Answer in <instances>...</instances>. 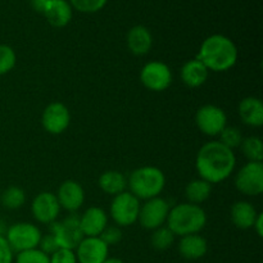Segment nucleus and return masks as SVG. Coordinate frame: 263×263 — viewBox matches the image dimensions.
Wrapping results in <instances>:
<instances>
[{
	"label": "nucleus",
	"instance_id": "obj_18",
	"mask_svg": "<svg viewBox=\"0 0 263 263\" xmlns=\"http://www.w3.org/2000/svg\"><path fill=\"white\" fill-rule=\"evenodd\" d=\"M43 15L46 18L49 25L57 28H62L66 27L71 22L73 9L68 0H50Z\"/></svg>",
	"mask_w": 263,
	"mask_h": 263
},
{
	"label": "nucleus",
	"instance_id": "obj_26",
	"mask_svg": "<svg viewBox=\"0 0 263 263\" xmlns=\"http://www.w3.org/2000/svg\"><path fill=\"white\" fill-rule=\"evenodd\" d=\"M0 200H2L3 207L7 210H18L25 204L26 194L21 187L9 186L3 192Z\"/></svg>",
	"mask_w": 263,
	"mask_h": 263
},
{
	"label": "nucleus",
	"instance_id": "obj_15",
	"mask_svg": "<svg viewBox=\"0 0 263 263\" xmlns=\"http://www.w3.org/2000/svg\"><path fill=\"white\" fill-rule=\"evenodd\" d=\"M59 205L69 213H74L82 207L85 202V190L79 181L66 180L62 182L57 192Z\"/></svg>",
	"mask_w": 263,
	"mask_h": 263
},
{
	"label": "nucleus",
	"instance_id": "obj_14",
	"mask_svg": "<svg viewBox=\"0 0 263 263\" xmlns=\"http://www.w3.org/2000/svg\"><path fill=\"white\" fill-rule=\"evenodd\" d=\"M77 263H104L109 257V247L99 238H84L74 249Z\"/></svg>",
	"mask_w": 263,
	"mask_h": 263
},
{
	"label": "nucleus",
	"instance_id": "obj_5",
	"mask_svg": "<svg viewBox=\"0 0 263 263\" xmlns=\"http://www.w3.org/2000/svg\"><path fill=\"white\" fill-rule=\"evenodd\" d=\"M5 239L14 253L37 248L43 236L40 229L30 222H17L5 231Z\"/></svg>",
	"mask_w": 263,
	"mask_h": 263
},
{
	"label": "nucleus",
	"instance_id": "obj_21",
	"mask_svg": "<svg viewBox=\"0 0 263 263\" xmlns=\"http://www.w3.org/2000/svg\"><path fill=\"white\" fill-rule=\"evenodd\" d=\"M180 76H181L182 82L187 87L195 89V87H199L205 84L208 76H210V71L199 59L194 58L184 63L181 72H180Z\"/></svg>",
	"mask_w": 263,
	"mask_h": 263
},
{
	"label": "nucleus",
	"instance_id": "obj_35",
	"mask_svg": "<svg viewBox=\"0 0 263 263\" xmlns=\"http://www.w3.org/2000/svg\"><path fill=\"white\" fill-rule=\"evenodd\" d=\"M14 262V252L12 251L8 244L5 236L0 235V263H13Z\"/></svg>",
	"mask_w": 263,
	"mask_h": 263
},
{
	"label": "nucleus",
	"instance_id": "obj_10",
	"mask_svg": "<svg viewBox=\"0 0 263 263\" xmlns=\"http://www.w3.org/2000/svg\"><path fill=\"white\" fill-rule=\"evenodd\" d=\"M170 210L171 207L166 199L161 197L152 198L140 205L138 221L145 230L153 231L166 223Z\"/></svg>",
	"mask_w": 263,
	"mask_h": 263
},
{
	"label": "nucleus",
	"instance_id": "obj_28",
	"mask_svg": "<svg viewBox=\"0 0 263 263\" xmlns=\"http://www.w3.org/2000/svg\"><path fill=\"white\" fill-rule=\"evenodd\" d=\"M218 136H220V140L218 141L225 146H228L229 149H231V151L239 148L244 139L240 128L235 127V126H226Z\"/></svg>",
	"mask_w": 263,
	"mask_h": 263
},
{
	"label": "nucleus",
	"instance_id": "obj_4",
	"mask_svg": "<svg viewBox=\"0 0 263 263\" xmlns=\"http://www.w3.org/2000/svg\"><path fill=\"white\" fill-rule=\"evenodd\" d=\"M131 194L139 200H148L161 195L166 186V176L158 167L144 166L134 170L127 179Z\"/></svg>",
	"mask_w": 263,
	"mask_h": 263
},
{
	"label": "nucleus",
	"instance_id": "obj_7",
	"mask_svg": "<svg viewBox=\"0 0 263 263\" xmlns=\"http://www.w3.org/2000/svg\"><path fill=\"white\" fill-rule=\"evenodd\" d=\"M109 212L110 217L118 228H127L138 222L140 200L130 192H123L113 197Z\"/></svg>",
	"mask_w": 263,
	"mask_h": 263
},
{
	"label": "nucleus",
	"instance_id": "obj_31",
	"mask_svg": "<svg viewBox=\"0 0 263 263\" xmlns=\"http://www.w3.org/2000/svg\"><path fill=\"white\" fill-rule=\"evenodd\" d=\"M15 263H50V257L41 252L39 248L28 249L17 253L14 258Z\"/></svg>",
	"mask_w": 263,
	"mask_h": 263
},
{
	"label": "nucleus",
	"instance_id": "obj_30",
	"mask_svg": "<svg viewBox=\"0 0 263 263\" xmlns=\"http://www.w3.org/2000/svg\"><path fill=\"white\" fill-rule=\"evenodd\" d=\"M72 9H76L77 12L85 13V14H92L107 5L108 0H68Z\"/></svg>",
	"mask_w": 263,
	"mask_h": 263
},
{
	"label": "nucleus",
	"instance_id": "obj_33",
	"mask_svg": "<svg viewBox=\"0 0 263 263\" xmlns=\"http://www.w3.org/2000/svg\"><path fill=\"white\" fill-rule=\"evenodd\" d=\"M50 263H77L76 253L71 249L59 248L50 256Z\"/></svg>",
	"mask_w": 263,
	"mask_h": 263
},
{
	"label": "nucleus",
	"instance_id": "obj_13",
	"mask_svg": "<svg viewBox=\"0 0 263 263\" xmlns=\"http://www.w3.org/2000/svg\"><path fill=\"white\" fill-rule=\"evenodd\" d=\"M61 210L57 195L50 192L39 193L31 203V212H32L33 218L44 225H50L55 222Z\"/></svg>",
	"mask_w": 263,
	"mask_h": 263
},
{
	"label": "nucleus",
	"instance_id": "obj_9",
	"mask_svg": "<svg viewBox=\"0 0 263 263\" xmlns=\"http://www.w3.org/2000/svg\"><path fill=\"white\" fill-rule=\"evenodd\" d=\"M195 125L204 135L218 136L228 126V116L222 108L213 104H205L195 113Z\"/></svg>",
	"mask_w": 263,
	"mask_h": 263
},
{
	"label": "nucleus",
	"instance_id": "obj_17",
	"mask_svg": "<svg viewBox=\"0 0 263 263\" xmlns=\"http://www.w3.org/2000/svg\"><path fill=\"white\" fill-rule=\"evenodd\" d=\"M126 44L134 55H145L153 46V36L148 27L136 25L128 30L126 35Z\"/></svg>",
	"mask_w": 263,
	"mask_h": 263
},
{
	"label": "nucleus",
	"instance_id": "obj_25",
	"mask_svg": "<svg viewBox=\"0 0 263 263\" xmlns=\"http://www.w3.org/2000/svg\"><path fill=\"white\" fill-rule=\"evenodd\" d=\"M239 148H240L244 157L248 159V162H262L263 148L261 138H258V136H249V138L243 139Z\"/></svg>",
	"mask_w": 263,
	"mask_h": 263
},
{
	"label": "nucleus",
	"instance_id": "obj_20",
	"mask_svg": "<svg viewBox=\"0 0 263 263\" xmlns=\"http://www.w3.org/2000/svg\"><path fill=\"white\" fill-rule=\"evenodd\" d=\"M177 249H179V253L181 254L182 258L195 261V259L203 258L207 254L208 243L202 235L193 234V235L181 236Z\"/></svg>",
	"mask_w": 263,
	"mask_h": 263
},
{
	"label": "nucleus",
	"instance_id": "obj_24",
	"mask_svg": "<svg viewBox=\"0 0 263 263\" xmlns=\"http://www.w3.org/2000/svg\"><path fill=\"white\" fill-rule=\"evenodd\" d=\"M212 194V184L203 179H197L190 181L185 187V197L187 202L193 204H202Z\"/></svg>",
	"mask_w": 263,
	"mask_h": 263
},
{
	"label": "nucleus",
	"instance_id": "obj_29",
	"mask_svg": "<svg viewBox=\"0 0 263 263\" xmlns=\"http://www.w3.org/2000/svg\"><path fill=\"white\" fill-rule=\"evenodd\" d=\"M17 63V54L12 46L0 44V76L9 73Z\"/></svg>",
	"mask_w": 263,
	"mask_h": 263
},
{
	"label": "nucleus",
	"instance_id": "obj_27",
	"mask_svg": "<svg viewBox=\"0 0 263 263\" xmlns=\"http://www.w3.org/2000/svg\"><path fill=\"white\" fill-rule=\"evenodd\" d=\"M174 243L175 235L167 226H161V228L153 230V234L151 236V244L156 251H167Z\"/></svg>",
	"mask_w": 263,
	"mask_h": 263
},
{
	"label": "nucleus",
	"instance_id": "obj_23",
	"mask_svg": "<svg viewBox=\"0 0 263 263\" xmlns=\"http://www.w3.org/2000/svg\"><path fill=\"white\" fill-rule=\"evenodd\" d=\"M98 185H99L103 193L116 197V195L126 192L127 179H126L122 172L109 170V171H105L100 175L99 180H98Z\"/></svg>",
	"mask_w": 263,
	"mask_h": 263
},
{
	"label": "nucleus",
	"instance_id": "obj_19",
	"mask_svg": "<svg viewBox=\"0 0 263 263\" xmlns=\"http://www.w3.org/2000/svg\"><path fill=\"white\" fill-rule=\"evenodd\" d=\"M238 113L243 123L251 127H261L263 125V103L259 98H244L238 107Z\"/></svg>",
	"mask_w": 263,
	"mask_h": 263
},
{
	"label": "nucleus",
	"instance_id": "obj_2",
	"mask_svg": "<svg viewBox=\"0 0 263 263\" xmlns=\"http://www.w3.org/2000/svg\"><path fill=\"white\" fill-rule=\"evenodd\" d=\"M213 72H226L238 62V48L230 37L215 33L202 43L199 53L195 57Z\"/></svg>",
	"mask_w": 263,
	"mask_h": 263
},
{
	"label": "nucleus",
	"instance_id": "obj_3",
	"mask_svg": "<svg viewBox=\"0 0 263 263\" xmlns=\"http://www.w3.org/2000/svg\"><path fill=\"white\" fill-rule=\"evenodd\" d=\"M167 228L175 236H186L199 234L207 225V215L200 205L193 203H180L170 210Z\"/></svg>",
	"mask_w": 263,
	"mask_h": 263
},
{
	"label": "nucleus",
	"instance_id": "obj_34",
	"mask_svg": "<svg viewBox=\"0 0 263 263\" xmlns=\"http://www.w3.org/2000/svg\"><path fill=\"white\" fill-rule=\"evenodd\" d=\"M37 248L40 249L41 252H44V253L48 254V256L50 257L51 254L55 253V252L58 251L59 247H58V244H57L54 236L51 235V234H49V235L41 236L40 243H39Z\"/></svg>",
	"mask_w": 263,
	"mask_h": 263
},
{
	"label": "nucleus",
	"instance_id": "obj_37",
	"mask_svg": "<svg viewBox=\"0 0 263 263\" xmlns=\"http://www.w3.org/2000/svg\"><path fill=\"white\" fill-rule=\"evenodd\" d=\"M253 229H254V231H256L257 235H258L259 238H262L263 236V213H258V216H257L256 221H254V223H253Z\"/></svg>",
	"mask_w": 263,
	"mask_h": 263
},
{
	"label": "nucleus",
	"instance_id": "obj_12",
	"mask_svg": "<svg viewBox=\"0 0 263 263\" xmlns=\"http://www.w3.org/2000/svg\"><path fill=\"white\" fill-rule=\"evenodd\" d=\"M71 123V113L66 104L53 102L44 109L41 116V125L44 130L50 135H61L68 128Z\"/></svg>",
	"mask_w": 263,
	"mask_h": 263
},
{
	"label": "nucleus",
	"instance_id": "obj_22",
	"mask_svg": "<svg viewBox=\"0 0 263 263\" xmlns=\"http://www.w3.org/2000/svg\"><path fill=\"white\" fill-rule=\"evenodd\" d=\"M257 216H258V212H257L256 207L247 200H239V202L234 203L231 207V221L240 230H248V229L253 228Z\"/></svg>",
	"mask_w": 263,
	"mask_h": 263
},
{
	"label": "nucleus",
	"instance_id": "obj_36",
	"mask_svg": "<svg viewBox=\"0 0 263 263\" xmlns=\"http://www.w3.org/2000/svg\"><path fill=\"white\" fill-rule=\"evenodd\" d=\"M30 3L31 7H32V9L35 10V12L43 14V13L45 12L46 7L49 5V3H50V0H30Z\"/></svg>",
	"mask_w": 263,
	"mask_h": 263
},
{
	"label": "nucleus",
	"instance_id": "obj_16",
	"mask_svg": "<svg viewBox=\"0 0 263 263\" xmlns=\"http://www.w3.org/2000/svg\"><path fill=\"white\" fill-rule=\"evenodd\" d=\"M107 226L108 215L100 207H89L80 216V228L85 238L99 236Z\"/></svg>",
	"mask_w": 263,
	"mask_h": 263
},
{
	"label": "nucleus",
	"instance_id": "obj_38",
	"mask_svg": "<svg viewBox=\"0 0 263 263\" xmlns=\"http://www.w3.org/2000/svg\"><path fill=\"white\" fill-rule=\"evenodd\" d=\"M104 263H125L122 259L115 258V257H108V259Z\"/></svg>",
	"mask_w": 263,
	"mask_h": 263
},
{
	"label": "nucleus",
	"instance_id": "obj_11",
	"mask_svg": "<svg viewBox=\"0 0 263 263\" xmlns=\"http://www.w3.org/2000/svg\"><path fill=\"white\" fill-rule=\"evenodd\" d=\"M140 81L151 91H164L172 84L171 68L161 61L148 62L140 71Z\"/></svg>",
	"mask_w": 263,
	"mask_h": 263
},
{
	"label": "nucleus",
	"instance_id": "obj_32",
	"mask_svg": "<svg viewBox=\"0 0 263 263\" xmlns=\"http://www.w3.org/2000/svg\"><path fill=\"white\" fill-rule=\"evenodd\" d=\"M99 238L102 239L108 247L116 246V244H118L122 240V231H121V228H118V226L108 225L107 228L103 230V233L100 234Z\"/></svg>",
	"mask_w": 263,
	"mask_h": 263
},
{
	"label": "nucleus",
	"instance_id": "obj_8",
	"mask_svg": "<svg viewBox=\"0 0 263 263\" xmlns=\"http://www.w3.org/2000/svg\"><path fill=\"white\" fill-rule=\"evenodd\" d=\"M235 187L241 194L248 197H257L263 192V163L248 162L244 164L234 180Z\"/></svg>",
	"mask_w": 263,
	"mask_h": 263
},
{
	"label": "nucleus",
	"instance_id": "obj_6",
	"mask_svg": "<svg viewBox=\"0 0 263 263\" xmlns=\"http://www.w3.org/2000/svg\"><path fill=\"white\" fill-rule=\"evenodd\" d=\"M50 234L55 239L59 248L74 251L85 238L80 228V216L71 213L62 221L50 223Z\"/></svg>",
	"mask_w": 263,
	"mask_h": 263
},
{
	"label": "nucleus",
	"instance_id": "obj_1",
	"mask_svg": "<svg viewBox=\"0 0 263 263\" xmlns=\"http://www.w3.org/2000/svg\"><path fill=\"white\" fill-rule=\"evenodd\" d=\"M236 166V157L234 151L229 149L218 140H212L200 146L195 158L199 179L210 184H218L233 175Z\"/></svg>",
	"mask_w": 263,
	"mask_h": 263
}]
</instances>
